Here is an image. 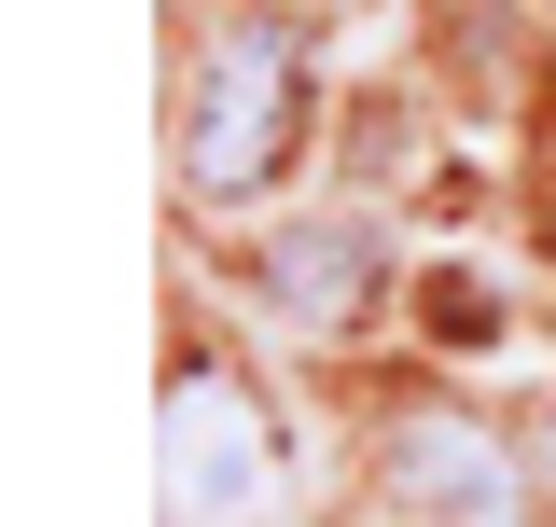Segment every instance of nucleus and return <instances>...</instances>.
I'll list each match as a JSON object with an SVG mask.
<instances>
[{"instance_id":"nucleus-4","label":"nucleus","mask_w":556,"mask_h":527,"mask_svg":"<svg viewBox=\"0 0 556 527\" xmlns=\"http://www.w3.org/2000/svg\"><path fill=\"white\" fill-rule=\"evenodd\" d=\"M251 292H265L278 320H306V333H348L390 292V236L376 222H278L265 250H251Z\"/></svg>"},{"instance_id":"nucleus-3","label":"nucleus","mask_w":556,"mask_h":527,"mask_svg":"<svg viewBox=\"0 0 556 527\" xmlns=\"http://www.w3.org/2000/svg\"><path fill=\"white\" fill-rule=\"evenodd\" d=\"M376 472H390V500L417 527H529V472L501 459V430L431 402V389L376 416Z\"/></svg>"},{"instance_id":"nucleus-5","label":"nucleus","mask_w":556,"mask_h":527,"mask_svg":"<svg viewBox=\"0 0 556 527\" xmlns=\"http://www.w3.org/2000/svg\"><path fill=\"white\" fill-rule=\"evenodd\" d=\"M543 486H556V416H543Z\"/></svg>"},{"instance_id":"nucleus-2","label":"nucleus","mask_w":556,"mask_h":527,"mask_svg":"<svg viewBox=\"0 0 556 527\" xmlns=\"http://www.w3.org/2000/svg\"><path fill=\"white\" fill-rule=\"evenodd\" d=\"M153 500H167V527H265L278 514V416L237 389L223 361H181V375H167Z\"/></svg>"},{"instance_id":"nucleus-1","label":"nucleus","mask_w":556,"mask_h":527,"mask_svg":"<svg viewBox=\"0 0 556 527\" xmlns=\"http://www.w3.org/2000/svg\"><path fill=\"white\" fill-rule=\"evenodd\" d=\"M306 98H320V83H306V28L265 14V0L223 14L195 42V69H181V181H195L208 208H251L278 167L306 153Z\"/></svg>"}]
</instances>
